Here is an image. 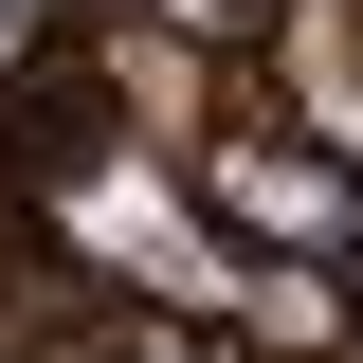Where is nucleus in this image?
<instances>
[{
  "label": "nucleus",
  "mask_w": 363,
  "mask_h": 363,
  "mask_svg": "<svg viewBox=\"0 0 363 363\" xmlns=\"http://www.w3.org/2000/svg\"><path fill=\"white\" fill-rule=\"evenodd\" d=\"M182 200H200V236L255 272H363V145L309 128V109H236V128L182 145Z\"/></svg>",
  "instance_id": "obj_1"
},
{
  "label": "nucleus",
  "mask_w": 363,
  "mask_h": 363,
  "mask_svg": "<svg viewBox=\"0 0 363 363\" xmlns=\"http://www.w3.org/2000/svg\"><path fill=\"white\" fill-rule=\"evenodd\" d=\"M109 363H236V345H218L200 309H128V327H109Z\"/></svg>",
  "instance_id": "obj_2"
},
{
  "label": "nucleus",
  "mask_w": 363,
  "mask_h": 363,
  "mask_svg": "<svg viewBox=\"0 0 363 363\" xmlns=\"http://www.w3.org/2000/svg\"><path fill=\"white\" fill-rule=\"evenodd\" d=\"M0 182H18V73H0Z\"/></svg>",
  "instance_id": "obj_3"
}]
</instances>
